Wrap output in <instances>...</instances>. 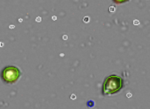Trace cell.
I'll return each instance as SVG.
<instances>
[{
	"label": "cell",
	"instance_id": "obj_1",
	"mask_svg": "<svg viewBox=\"0 0 150 109\" xmlns=\"http://www.w3.org/2000/svg\"><path fill=\"white\" fill-rule=\"evenodd\" d=\"M124 86V80L117 75H111L104 80L102 87V94L104 96L114 95L120 92Z\"/></svg>",
	"mask_w": 150,
	"mask_h": 109
},
{
	"label": "cell",
	"instance_id": "obj_2",
	"mask_svg": "<svg viewBox=\"0 0 150 109\" xmlns=\"http://www.w3.org/2000/svg\"><path fill=\"white\" fill-rule=\"evenodd\" d=\"M1 79L7 84H14L21 77V71L17 67L7 66L1 71Z\"/></svg>",
	"mask_w": 150,
	"mask_h": 109
},
{
	"label": "cell",
	"instance_id": "obj_3",
	"mask_svg": "<svg viewBox=\"0 0 150 109\" xmlns=\"http://www.w3.org/2000/svg\"><path fill=\"white\" fill-rule=\"evenodd\" d=\"M115 4H123V3H125L127 1H128L129 0H112Z\"/></svg>",
	"mask_w": 150,
	"mask_h": 109
},
{
	"label": "cell",
	"instance_id": "obj_4",
	"mask_svg": "<svg viewBox=\"0 0 150 109\" xmlns=\"http://www.w3.org/2000/svg\"><path fill=\"white\" fill-rule=\"evenodd\" d=\"M127 98H130L131 97V94H127Z\"/></svg>",
	"mask_w": 150,
	"mask_h": 109
},
{
	"label": "cell",
	"instance_id": "obj_5",
	"mask_svg": "<svg viewBox=\"0 0 150 109\" xmlns=\"http://www.w3.org/2000/svg\"><path fill=\"white\" fill-rule=\"evenodd\" d=\"M71 98H72V99H75V98H76V97H75V95H72Z\"/></svg>",
	"mask_w": 150,
	"mask_h": 109
}]
</instances>
